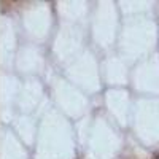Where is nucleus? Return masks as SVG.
Listing matches in <instances>:
<instances>
[{"label": "nucleus", "instance_id": "nucleus-1", "mask_svg": "<svg viewBox=\"0 0 159 159\" xmlns=\"http://www.w3.org/2000/svg\"><path fill=\"white\" fill-rule=\"evenodd\" d=\"M153 159H159V154H154V156H153Z\"/></svg>", "mask_w": 159, "mask_h": 159}]
</instances>
